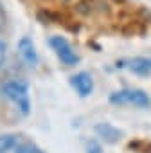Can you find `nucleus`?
I'll return each instance as SVG.
<instances>
[{
    "label": "nucleus",
    "instance_id": "f257e3e1",
    "mask_svg": "<svg viewBox=\"0 0 151 153\" xmlns=\"http://www.w3.org/2000/svg\"><path fill=\"white\" fill-rule=\"evenodd\" d=\"M2 96L15 105V108L22 115L31 114V94H29V83L24 79H11L2 85Z\"/></svg>",
    "mask_w": 151,
    "mask_h": 153
},
{
    "label": "nucleus",
    "instance_id": "f03ea898",
    "mask_svg": "<svg viewBox=\"0 0 151 153\" xmlns=\"http://www.w3.org/2000/svg\"><path fill=\"white\" fill-rule=\"evenodd\" d=\"M108 101L112 105L117 106H137V108H149L151 106V99L149 96L140 90V88H124V90H117L113 94H110Z\"/></svg>",
    "mask_w": 151,
    "mask_h": 153
},
{
    "label": "nucleus",
    "instance_id": "7ed1b4c3",
    "mask_svg": "<svg viewBox=\"0 0 151 153\" xmlns=\"http://www.w3.org/2000/svg\"><path fill=\"white\" fill-rule=\"evenodd\" d=\"M49 47L54 51V54L58 56V59L67 65V67H74L79 63V56L76 54V51L72 49L70 42L61 36V34H56V36H50L49 38Z\"/></svg>",
    "mask_w": 151,
    "mask_h": 153
},
{
    "label": "nucleus",
    "instance_id": "20e7f679",
    "mask_svg": "<svg viewBox=\"0 0 151 153\" xmlns=\"http://www.w3.org/2000/svg\"><path fill=\"white\" fill-rule=\"evenodd\" d=\"M68 83H70V87L76 92L79 94V97H88L94 92V78H92V74L87 72V70H81L78 74L70 76Z\"/></svg>",
    "mask_w": 151,
    "mask_h": 153
},
{
    "label": "nucleus",
    "instance_id": "39448f33",
    "mask_svg": "<svg viewBox=\"0 0 151 153\" xmlns=\"http://www.w3.org/2000/svg\"><path fill=\"white\" fill-rule=\"evenodd\" d=\"M18 54H20L22 61H24L27 67H36L38 61H40L36 45H34L33 38H29V36H22V38H20V42H18Z\"/></svg>",
    "mask_w": 151,
    "mask_h": 153
},
{
    "label": "nucleus",
    "instance_id": "423d86ee",
    "mask_svg": "<svg viewBox=\"0 0 151 153\" xmlns=\"http://www.w3.org/2000/svg\"><path fill=\"white\" fill-rule=\"evenodd\" d=\"M117 68H128L130 72H133L135 76H140V78H147L151 74V59L147 58H133L128 61H117L115 63Z\"/></svg>",
    "mask_w": 151,
    "mask_h": 153
},
{
    "label": "nucleus",
    "instance_id": "0eeeda50",
    "mask_svg": "<svg viewBox=\"0 0 151 153\" xmlns=\"http://www.w3.org/2000/svg\"><path fill=\"white\" fill-rule=\"evenodd\" d=\"M94 131L97 137H101L106 144H117L122 137H124V131L119 130L117 126H113L112 123H97L94 126Z\"/></svg>",
    "mask_w": 151,
    "mask_h": 153
},
{
    "label": "nucleus",
    "instance_id": "6e6552de",
    "mask_svg": "<svg viewBox=\"0 0 151 153\" xmlns=\"http://www.w3.org/2000/svg\"><path fill=\"white\" fill-rule=\"evenodd\" d=\"M18 146V135L15 133H4L0 135V153H7Z\"/></svg>",
    "mask_w": 151,
    "mask_h": 153
},
{
    "label": "nucleus",
    "instance_id": "1a4fd4ad",
    "mask_svg": "<svg viewBox=\"0 0 151 153\" xmlns=\"http://www.w3.org/2000/svg\"><path fill=\"white\" fill-rule=\"evenodd\" d=\"M15 153H45V151L38 148L34 142L25 140V142H18V146L15 148Z\"/></svg>",
    "mask_w": 151,
    "mask_h": 153
},
{
    "label": "nucleus",
    "instance_id": "9d476101",
    "mask_svg": "<svg viewBox=\"0 0 151 153\" xmlns=\"http://www.w3.org/2000/svg\"><path fill=\"white\" fill-rule=\"evenodd\" d=\"M85 151H87V153H104V151H103L101 142H99V140H95V139L87 140V144H85Z\"/></svg>",
    "mask_w": 151,
    "mask_h": 153
},
{
    "label": "nucleus",
    "instance_id": "9b49d317",
    "mask_svg": "<svg viewBox=\"0 0 151 153\" xmlns=\"http://www.w3.org/2000/svg\"><path fill=\"white\" fill-rule=\"evenodd\" d=\"M6 54H7V47H6V43L0 40V68L4 67V61H6Z\"/></svg>",
    "mask_w": 151,
    "mask_h": 153
}]
</instances>
